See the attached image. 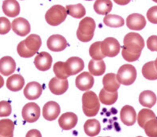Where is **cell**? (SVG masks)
I'll return each mask as SVG.
<instances>
[{
    "mask_svg": "<svg viewBox=\"0 0 157 137\" xmlns=\"http://www.w3.org/2000/svg\"><path fill=\"white\" fill-rule=\"evenodd\" d=\"M82 110L87 117H94L99 112L100 103L96 94L93 91L85 92L82 98Z\"/></svg>",
    "mask_w": 157,
    "mask_h": 137,
    "instance_id": "cell-1",
    "label": "cell"
},
{
    "mask_svg": "<svg viewBox=\"0 0 157 137\" xmlns=\"http://www.w3.org/2000/svg\"><path fill=\"white\" fill-rule=\"evenodd\" d=\"M96 29V23L94 20L86 17L81 20L77 30V37L82 42H86L90 41L93 36Z\"/></svg>",
    "mask_w": 157,
    "mask_h": 137,
    "instance_id": "cell-2",
    "label": "cell"
},
{
    "mask_svg": "<svg viewBox=\"0 0 157 137\" xmlns=\"http://www.w3.org/2000/svg\"><path fill=\"white\" fill-rule=\"evenodd\" d=\"M144 46V40L139 34L131 32L125 35L123 47L129 52L132 53H141Z\"/></svg>",
    "mask_w": 157,
    "mask_h": 137,
    "instance_id": "cell-3",
    "label": "cell"
},
{
    "mask_svg": "<svg viewBox=\"0 0 157 137\" xmlns=\"http://www.w3.org/2000/svg\"><path fill=\"white\" fill-rule=\"evenodd\" d=\"M67 11L61 5L52 6L45 13V18L48 24L51 26H58L63 23L67 17Z\"/></svg>",
    "mask_w": 157,
    "mask_h": 137,
    "instance_id": "cell-4",
    "label": "cell"
},
{
    "mask_svg": "<svg viewBox=\"0 0 157 137\" xmlns=\"http://www.w3.org/2000/svg\"><path fill=\"white\" fill-rule=\"evenodd\" d=\"M116 76L120 84L130 85L136 80L137 77L136 69L132 65H123L118 69Z\"/></svg>",
    "mask_w": 157,
    "mask_h": 137,
    "instance_id": "cell-5",
    "label": "cell"
},
{
    "mask_svg": "<svg viewBox=\"0 0 157 137\" xmlns=\"http://www.w3.org/2000/svg\"><path fill=\"white\" fill-rule=\"evenodd\" d=\"M120 44L114 37H109L101 41V49L102 54L105 57H114L120 51Z\"/></svg>",
    "mask_w": 157,
    "mask_h": 137,
    "instance_id": "cell-6",
    "label": "cell"
},
{
    "mask_svg": "<svg viewBox=\"0 0 157 137\" xmlns=\"http://www.w3.org/2000/svg\"><path fill=\"white\" fill-rule=\"evenodd\" d=\"M21 115L26 122L33 123L37 121L40 115V107L36 103H28L23 107Z\"/></svg>",
    "mask_w": 157,
    "mask_h": 137,
    "instance_id": "cell-7",
    "label": "cell"
},
{
    "mask_svg": "<svg viewBox=\"0 0 157 137\" xmlns=\"http://www.w3.org/2000/svg\"><path fill=\"white\" fill-rule=\"evenodd\" d=\"M84 66L83 60L78 57H70L64 62L66 72L69 77L80 72L83 69Z\"/></svg>",
    "mask_w": 157,
    "mask_h": 137,
    "instance_id": "cell-8",
    "label": "cell"
},
{
    "mask_svg": "<svg viewBox=\"0 0 157 137\" xmlns=\"http://www.w3.org/2000/svg\"><path fill=\"white\" fill-rule=\"evenodd\" d=\"M11 28L16 34L22 37L26 36L31 31L29 22L23 17L15 18L11 23Z\"/></svg>",
    "mask_w": 157,
    "mask_h": 137,
    "instance_id": "cell-9",
    "label": "cell"
},
{
    "mask_svg": "<svg viewBox=\"0 0 157 137\" xmlns=\"http://www.w3.org/2000/svg\"><path fill=\"white\" fill-rule=\"evenodd\" d=\"M47 45L51 51L61 52L67 47V42L64 36L60 34H53L48 38Z\"/></svg>",
    "mask_w": 157,
    "mask_h": 137,
    "instance_id": "cell-10",
    "label": "cell"
},
{
    "mask_svg": "<svg viewBox=\"0 0 157 137\" xmlns=\"http://www.w3.org/2000/svg\"><path fill=\"white\" fill-rule=\"evenodd\" d=\"M60 106L56 102L50 101L47 102L42 108V115L48 121L55 120L60 114Z\"/></svg>",
    "mask_w": 157,
    "mask_h": 137,
    "instance_id": "cell-11",
    "label": "cell"
},
{
    "mask_svg": "<svg viewBox=\"0 0 157 137\" xmlns=\"http://www.w3.org/2000/svg\"><path fill=\"white\" fill-rule=\"evenodd\" d=\"M34 64L39 71H45L48 70L52 64V57L47 52H41L35 57Z\"/></svg>",
    "mask_w": 157,
    "mask_h": 137,
    "instance_id": "cell-12",
    "label": "cell"
},
{
    "mask_svg": "<svg viewBox=\"0 0 157 137\" xmlns=\"http://www.w3.org/2000/svg\"><path fill=\"white\" fill-rule=\"evenodd\" d=\"M42 93V87L37 82L33 81L28 83L23 89V93L26 99L34 100L39 98Z\"/></svg>",
    "mask_w": 157,
    "mask_h": 137,
    "instance_id": "cell-13",
    "label": "cell"
},
{
    "mask_svg": "<svg viewBox=\"0 0 157 137\" xmlns=\"http://www.w3.org/2000/svg\"><path fill=\"white\" fill-rule=\"evenodd\" d=\"M94 80L92 75L88 72H83L77 76L75 85L81 91L88 90L92 88Z\"/></svg>",
    "mask_w": 157,
    "mask_h": 137,
    "instance_id": "cell-14",
    "label": "cell"
},
{
    "mask_svg": "<svg viewBox=\"0 0 157 137\" xmlns=\"http://www.w3.org/2000/svg\"><path fill=\"white\" fill-rule=\"evenodd\" d=\"M126 25L131 30H142L146 25L145 17L137 13H134L128 16L126 18Z\"/></svg>",
    "mask_w": 157,
    "mask_h": 137,
    "instance_id": "cell-15",
    "label": "cell"
},
{
    "mask_svg": "<svg viewBox=\"0 0 157 137\" xmlns=\"http://www.w3.org/2000/svg\"><path fill=\"white\" fill-rule=\"evenodd\" d=\"M69 84L67 79H60L54 77L50 79L48 83V88L50 92L57 95L64 93L68 89Z\"/></svg>",
    "mask_w": 157,
    "mask_h": 137,
    "instance_id": "cell-16",
    "label": "cell"
},
{
    "mask_svg": "<svg viewBox=\"0 0 157 137\" xmlns=\"http://www.w3.org/2000/svg\"><path fill=\"white\" fill-rule=\"evenodd\" d=\"M78 118L75 114L71 112H67L63 114L58 119L59 127L64 130H71L77 123Z\"/></svg>",
    "mask_w": 157,
    "mask_h": 137,
    "instance_id": "cell-17",
    "label": "cell"
},
{
    "mask_svg": "<svg viewBox=\"0 0 157 137\" xmlns=\"http://www.w3.org/2000/svg\"><path fill=\"white\" fill-rule=\"evenodd\" d=\"M136 112L132 106L125 105L121 109L120 119L125 125H133L136 123Z\"/></svg>",
    "mask_w": 157,
    "mask_h": 137,
    "instance_id": "cell-18",
    "label": "cell"
},
{
    "mask_svg": "<svg viewBox=\"0 0 157 137\" xmlns=\"http://www.w3.org/2000/svg\"><path fill=\"white\" fill-rule=\"evenodd\" d=\"M16 69V63L10 56H5L0 59V74L7 76L13 74Z\"/></svg>",
    "mask_w": 157,
    "mask_h": 137,
    "instance_id": "cell-19",
    "label": "cell"
},
{
    "mask_svg": "<svg viewBox=\"0 0 157 137\" xmlns=\"http://www.w3.org/2000/svg\"><path fill=\"white\" fill-rule=\"evenodd\" d=\"M2 9L4 14L9 17H17L20 12V6L17 0H4Z\"/></svg>",
    "mask_w": 157,
    "mask_h": 137,
    "instance_id": "cell-20",
    "label": "cell"
},
{
    "mask_svg": "<svg viewBox=\"0 0 157 137\" xmlns=\"http://www.w3.org/2000/svg\"><path fill=\"white\" fill-rule=\"evenodd\" d=\"M25 82V79L21 75L14 74L7 78L6 87L12 92H18L23 88Z\"/></svg>",
    "mask_w": 157,
    "mask_h": 137,
    "instance_id": "cell-21",
    "label": "cell"
},
{
    "mask_svg": "<svg viewBox=\"0 0 157 137\" xmlns=\"http://www.w3.org/2000/svg\"><path fill=\"white\" fill-rule=\"evenodd\" d=\"M102 84L104 89L109 92H117L120 86L114 73H107L102 78Z\"/></svg>",
    "mask_w": 157,
    "mask_h": 137,
    "instance_id": "cell-22",
    "label": "cell"
},
{
    "mask_svg": "<svg viewBox=\"0 0 157 137\" xmlns=\"http://www.w3.org/2000/svg\"><path fill=\"white\" fill-rule=\"evenodd\" d=\"M139 101L142 106L148 108H151L156 102V96L151 90H144L140 93Z\"/></svg>",
    "mask_w": 157,
    "mask_h": 137,
    "instance_id": "cell-23",
    "label": "cell"
},
{
    "mask_svg": "<svg viewBox=\"0 0 157 137\" xmlns=\"http://www.w3.org/2000/svg\"><path fill=\"white\" fill-rule=\"evenodd\" d=\"M83 128L86 135L90 137H94L100 133L101 124L95 119H88L84 123Z\"/></svg>",
    "mask_w": 157,
    "mask_h": 137,
    "instance_id": "cell-24",
    "label": "cell"
},
{
    "mask_svg": "<svg viewBox=\"0 0 157 137\" xmlns=\"http://www.w3.org/2000/svg\"><path fill=\"white\" fill-rule=\"evenodd\" d=\"M105 64L104 61L101 60H91L88 64V70L91 75L95 76H101L105 71Z\"/></svg>",
    "mask_w": 157,
    "mask_h": 137,
    "instance_id": "cell-25",
    "label": "cell"
},
{
    "mask_svg": "<svg viewBox=\"0 0 157 137\" xmlns=\"http://www.w3.org/2000/svg\"><path fill=\"white\" fill-rule=\"evenodd\" d=\"M112 2L110 0H96L94 3V10L99 15H107L112 9Z\"/></svg>",
    "mask_w": 157,
    "mask_h": 137,
    "instance_id": "cell-26",
    "label": "cell"
},
{
    "mask_svg": "<svg viewBox=\"0 0 157 137\" xmlns=\"http://www.w3.org/2000/svg\"><path fill=\"white\" fill-rule=\"evenodd\" d=\"M26 47L31 51L37 52L42 44L40 37L36 34H29L25 40Z\"/></svg>",
    "mask_w": 157,
    "mask_h": 137,
    "instance_id": "cell-27",
    "label": "cell"
},
{
    "mask_svg": "<svg viewBox=\"0 0 157 137\" xmlns=\"http://www.w3.org/2000/svg\"><path fill=\"white\" fill-rule=\"evenodd\" d=\"M142 73L143 76L148 80L157 79V70L155 66L154 61H151L146 63L142 68Z\"/></svg>",
    "mask_w": 157,
    "mask_h": 137,
    "instance_id": "cell-28",
    "label": "cell"
},
{
    "mask_svg": "<svg viewBox=\"0 0 157 137\" xmlns=\"http://www.w3.org/2000/svg\"><path fill=\"white\" fill-rule=\"evenodd\" d=\"M99 98L101 103L105 105H112L118 99V92H109L102 88L99 92Z\"/></svg>",
    "mask_w": 157,
    "mask_h": 137,
    "instance_id": "cell-29",
    "label": "cell"
},
{
    "mask_svg": "<svg viewBox=\"0 0 157 137\" xmlns=\"http://www.w3.org/2000/svg\"><path fill=\"white\" fill-rule=\"evenodd\" d=\"M67 14L75 18H81L86 14V10L82 4L67 5L66 7Z\"/></svg>",
    "mask_w": 157,
    "mask_h": 137,
    "instance_id": "cell-30",
    "label": "cell"
},
{
    "mask_svg": "<svg viewBox=\"0 0 157 137\" xmlns=\"http://www.w3.org/2000/svg\"><path fill=\"white\" fill-rule=\"evenodd\" d=\"M15 125L12 120L9 119L0 120V135L9 136L13 135Z\"/></svg>",
    "mask_w": 157,
    "mask_h": 137,
    "instance_id": "cell-31",
    "label": "cell"
},
{
    "mask_svg": "<svg viewBox=\"0 0 157 137\" xmlns=\"http://www.w3.org/2000/svg\"><path fill=\"white\" fill-rule=\"evenodd\" d=\"M103 22L106 26L112 28L121 27L124 24V19L121 17L114 14L106 15L103 19Z\"/></svg>",
    "mask_w": 157,
    "mask_h": 137,
    "instance_id": "cell-32",
    "label": "cell"
},
{
    "mask_svg": "<svg viewBox=\"0 0 157 137\" xmlns=\"http://www.w3.org/2000/svg\"><path fill=\"white\" fill-rule=\"evenodd\" d=\"M137 118L139 125L141 128H143L144 125L148 120L152 119H156L157 117L153 111L150 109L145 108L141 109L139 112Z\"/></svg>",
    "mask_w": 157,
    "mask_h": 137,
    "instance_id": "cell-33",
    "label": "cell"
},
{
    "mask_svg": "<svg viewBox=\"0 0 157 137\" xmlns=\"http://www.w3.org/2000/svg\"><path fill=\"white\" fill-rule=\"evenodd\" d=\"M101 41H97L93 43L90 47V55L94 60H101L105 57L101 52Z\"/></svg>",
    "mask_w": 157,
    "mask_h": 137,
    "instance_id": "cell-34",
    "label": "cell"
},
{
    "mask_svg": "<svg viewBox=\"0 0 157 137\" xmlns=\"http://www.w3.org/2000/svg\"><path fill=\"white\" fill-rule=\"evenodd\" d=\"M143 128L148 137H157V118L148 120Z\"/></svg>",
    "mask_w": 157,
    "mask_h": 137,
    "instance_id": "cell-35",
    "label": "cell"
},
{
    "mask_svg": "<svg viewBox=\"0 0 157 137\" xmlns=\"http://www.w3.org/2000/svg\"><path fill=\"white\" fill-rule=\"evenodd\" d=\"M53 72L56 77L60 79H66L69 76L66 72L64 68V62L57 61L53 65Z\"/></svg>",
    "mask_w": 157,
    "mask_h": 137,
    "instance_id": "cell-36",
    "label": "cell"
},
{
    "mask_svg": "<svg viewBox=\"0 0 157 137\" xmlns=\"http://www.w3.org/2000/svg\"><path fill=\"white\" fill-rule=\"evenodd\" d=\"M17 50L18 55L23 58H30L33 57L36 52L29 50L25 45V41H21L17 45Z\"/></svg>",
    "mask_w": 157,
    "mask_h": 137,
    "instance_id": "cell-37",
    "label": "cell"
},
{
    "mask_svg": "<svg viewBox=\"0 0 157 137\" xmlns=\"http://www.w3.org/2000/svg\"><path fill=\"white\" fill-rule=\"evenodd\" d=\"M12 112V107L10 103L7 101H0V117H7L10 115Z\"/></svg>",
    "mask_w": 157,
    "mask_h": 137,
    "instance_id": "cell-38",
    "label": "cell"
},
{
    "mask_svg": "<svg viewBox=\"0 0 157 137\" xmlns=\"http://www.w3.org/2000/svg\"><path fill=\"white\" fill-rule=\"evenodd\" d=\"M11 29L10 20L4 17H0V34L4 35L8 33Z\"/></svg>",
    "mask_w": 157,
    "mask_h": 137,
    "instance_id": "cell-39",
    "label": "cell"
},
{
    "mask_svg": "<svg viewBox=\"0 0 157 137\" xmlns=\"http://www.w3.org/2000/svg\"><path fill=\"white\" fill-rule=\"evenodd\" d=\"M141 53H132L127 51L123 47L121 50V55L123 58L129 62H133L139 59Z\"/></svg>",
    "mask_w": 157,
    "mask_h": 137,
    "instance_id": "cell-40",
    "label": "cell"
},
{
    "mask_svg": "<svg viewBox=\"0 0 157 137\" xmlns=\"http://www.w3.org/2000/svg\"><path fill=\"white\" fill-rule=\"evenodd\" d=\"M147 17L150 23L157 24V6H153L148 10Z\"/></svg>",
    "mask_w": 157,
    "mask_h": 137,
    "instance_id": "cell-41",
    "label": "cell"
},
{
    "mask_svg": "<svg viewBox=\"0 0 157 137\" xmlns=\"http://www.w3.org/2000/svg\"><path fill=\"white\" fill-rule=\"evenodd\" d=\"M148 49L152 52H157V36L152 35L147 41Z\"/></svg>",
    "mask_w": 157,
    "mask_h": 137,
    "instance_id": "cell-42",
    "label": "cell"
},
{
    "mask_svg": "<svg viewBox=\"0 0 157 137\" xmlns=\"http://www.w3.org/2000/svg\"><path fill=\"white\" fill-rule=\"evenodd\" d=\"M26 137H42V135L38 130L32 129L28 131Z\"/></svg>",
    "mask_w": 157,
    "mask_h": 137,
    "instance_id": "cell-43",
    "label": "cell"
},
{
    "mask_svg": "<svg viewBox=\"0 0 157 137\" xmlns=\"http://www.w3.org/2000/svg\"><path fill=\"white\" fill-rule=\"evenodd\" d=\"M131 0H113V1L118 4V5H121V6H124V5H126L128 4Z\"/></svg>",
    "mask_w": 157,
    "mask_h": 137,
    "instance_id": "cell-44",
    "label": "cell"
},
{
    "mask_svg": "<svg viewBox=\"0 0 157 137\" xmlns=\"http://www.w3.org/2000/svg\"><path fill=\"white\" fill-rule=\"evenodd\" d=\"M4 79L2 78V77L0 75V88H2L4 85Z\"/></svg>",
    "mask_w": 157,
    "mask_h": 137,
    "instance_id": "cell-45",
    "label": "cell"
},
{
    "mask_svg": "<svg viewBox=\"0 0 157 137\" xmlns=\"http://www.w3.org/2000/svg\"><path fill=\"white\" fill-rule=\"evenodd\" d=\"M154 62H155V68H156V70H157V58H156L155 61H154Z\"/></svg>",
    "mask_w": 157,
    "mask_h": 137,
    "instance_id": "cell-46",
    "label": "cell"
},
{
    "mask_svg": "<svg viewBox=\"0 0 157 137\" xmlns=\"http://www.w3.org/2000/svg\"><path fill=\"white\" fill-rule=\"evenodd\" d=\"M13 135H12V136H1L0 135V137H13Z\"/></svg>",
    "mask_w": 157,
    "mask_h": 137,
    "instance_id": "cell-47",
    "label": "cell"
},
{
    "mask_svg": "<svg viewBox=\"0 0 157 137\" xmlns=\"http://www.w3.org/2000/svg\"><path fill=\"white\" fill-rule=\"evenodd\" d=\"M152 1H153L154 2H156V3H157V0H152Z\"/></svg>",
    "mask_w": 157,
    "mask_h": 137,
    "instance_id": "cell-48",
    "label": "cell"
},
{
    "mask_svg": "<svg viewBox=\"0 0 157 137\" xmlns=\"http://www.w3.org/2000/svg\"><path fill=\"white\" fill-rule=\"evenodd\" d=\"M137 137H142V136H137Z\"/></svg>",
    "mask_w": 157,
    "mask_h": 137,
    "instance_id": "cell-49",
    "label": "cell"
},
{
    "mask_svg": "<svg viewBox=\"0 0 157 137\" xmlns=\"http://www.w3.org/2000/svg\"><path fill=\"white\" fill-rule=\"evenodd\" d=\"M85 1H92V0H85Z\"/></svg>",
    "mask_w": 157,
    "mask_h": 137,
    "instance_id": "cell-50",
    "label": "cell"
},
{
    "mask_svg": "<svg viewBox=\"0 0 157 137\" xmlns=\"http://www.w3.org/2000/svg\"><path fill=\"white\" fill-rule=\"evenodd\" d=\"M107 137H110V136H107Z\"/></svg>",
    "mask_w": 157,
    "mask_h": 137,
    "instance_id": "cell-51",
    "label": "cell"
}]
</instances>
